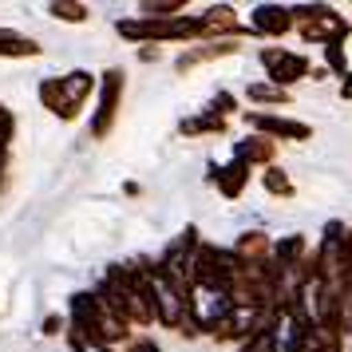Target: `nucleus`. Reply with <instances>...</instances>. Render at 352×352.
I'll list each match as a JSON object with an SVG mask.
<instances>
[{
  "instance_id": "nucleus-1",
  "label": "nucleus",
  "mask_w": 352,
  "mask_h": 352,
  "mask_svg": "<svg viewBox=\"0 0 352 352\" xmlns=\"http://www.w3.org/2000/svg\"><path fill=\"white\" fill-rule=\"evenodd\" d=\"M72 336L91 344H115L127 336V320L115 317L99 293H76L72 297Z\"/></svg>"
},
{
  "instance_id": "nucleus-2",
  "label": "nucleus",
  "mask_w": 352,
  "mask_h": 352,
  "mask_svg": "<svg viewBox=\"0 0 352 352\" xmlns=\"http://www.w3.org/2000/svg\"><path fill=\"white\" fill-rule=\"evenodd\" d=\"M234 313V297L222 285L190 281L186 285V329L190 333H218Z\"/></svg>"
},
{
  "instance_id": "nucleus-3",
  "label": "nucleus",
  "mask_w": 352,
  "mask_h": 352,
  "mask_svg": "<svg viewBox=\"0 0 352 352\" xmlns=\"http://www.w3.org/2000/svg\"><path fill=\"white\" fill-rule=\"evenodd\" d=\"M317 333L313 320H309V309L301 301L277 305L270 317V349L273 352H305L309 336Z\"/></svg>"
},
{
  "instance_id": "nucleus-4",
  "label": "nucleus",
  "mask_w": 352,
  "mask_h": 352,
  "mask_svg": "<svg viewBox=\"0 0 352 352\" xmlns=\"http://www.w3.org/2000/svg\"><path fill=\"white\" fill-rule=\"evenodd\" d=\"M146 289H151L155 320H162L166 329H186V285H178L159 265H146Z\"/></svg>"
},
{
  "instance_id": "nucleus-5",
  "label": "nucleus",
  "mask_w": 352,
  "mask_h": 352,
  "mask_svg": "<svg viewBox=\"0 0 352 352\" xmlns=\"http://www.w3.org/2000/svg\"><path fill=\"white\" fill-rule=\"evenodd\" d=\"M115 32L135 44H151V40H194L202 32V16H175V20H119Z\"/></svg>"
},
{
  "instance_id": "nucleus-6",
  "label": "nucleus",
  "mask_w": 352,
  "mask_h": 352,
  "mask_svg": "<svg viewBox=\"0 0 352 352\" xmlns=\"http://www.w3.org/2000/svg\"><path fill=\"white\" fill-rule=\"evenodd\" d=\"M261 67L270 72V83L285 91L289 83H297L301 76H309V60L297 56V52L285 48H261Z\"/></svg>"
},
{
  "instance_id": "nucleus-7",
  "label": "nucleus",
  "mask_w": 352,
  "mask_h": 352,
  "mask_svg": "<svg viewBox=\"0 0 352 352\" xmlns=\"http://www.w3.org/2000/svg\"><path fill=\"white\" fill-rule=\"evenodd\" d=\"M119 99H123V72L111 67V72H103V87H99V111L91 119V135L103 139L107 131H111L115 115H119Z\"/></svg>"
},
{
  "instance_id": "nucleus-8",
  "label": "nucleus",
  "mask_w": 352,
  "mask_h": 352,
  "mask_svg": "<svg viewBox=\"0 0 352 352\" xmlns=\"http://www.w3.org/2000/svg\"><path fill=\"white\" fill-rule=\"evenodd\" d=\"M250 119V127L261 131V135H270V139H309L313 135V127L309 123H297V119H281V115H245Z\"/></svg>"
},
{
  "instance_id": "nucleus-9",
  "label": "nucleus",
  "mask_w": 352,
  "mask_h": 352,
  "mask_svg": "<svg viewBox=\"0 0 352 352\" xmlns=\"http://www.w3.org/2000/svg\"><path fill=\"white\" fill-rule=\"evenodd\" d=\"M250 24L261 36H285L293 28V12H289L285 4H257L254 12H250Z\"/></svg>"
},
{
  "instance_id": "nucleus-10",
  "label": "nucleus",
  "mask_w": 352,
  "mask_h": 352,
  "mask_svg": "<svg viewBox=\"0 0 352 352\" xmlns=\"http://www.w3.org/2000/svg\"><path fill=\"white\" fill-rule=\"evenodd\" d=\"M206 178L218 186L222 198H238V194L245 190V182H250V166H245V162H230V166H214V162H210Z\"/></svg>"
},
{
  "instance_id": "nucleus-11",
  "label": "nucleus",
  "mask_w": 352,
  "mask_h": 352,
  "mask_svg": "<svg viewBox=\"0 0 352 352\" xmlns=\"http://www.w3.org/2000/svg\"><path fill=\"white\" fill-rule=\"evenodd\" d=\"M273 159V143L270 139H261V135H250V139H238L234 143V162H245V166H254V162H265Z\"/></svg>"
},
{
  "instance_id": "nucleus-12",
  "label": "nucleus",
  "mask_w": 352,
  "mask_h": 352,
  "mask_svg": "<svg viewBox=\"0 0 352 352\" xmlns=\"http://www.w3.org/2000/svg\"><path fill=\"white\" fill-rule=\"evenodd\" d=\"M230 52H238V44H234V40H214V44H206V48H190L175 67H178V72H190L194 64H206V60H222V56H230Z\"/></svg>"
},
{
  "instance_id": "nucleus-13",
  "label": "nucleus",
  "mask_w": 352,
  "mask_h": 352,
  "mask_svg": "<svg viewBox=\"0 0 352 352\" xmlns=\"http://www.w3.org/2000/svg\"><path fill=\"white\" fill-rule=\"evenodd\" d=\"M91 72H67V76H60V87H64V99L72 111H80V103L87 96H91Z\"/></svg>"
},
{
  "instance_id": "nucleus-14",
  "label": "nucleus",
  "mask_w": 352,
  "mask_h": 352,
  "mask_svg": "<svg viewBox=\"0 0 352 352\" xmlns=\"http://www.w3.org/2000/svg\"><path fill=\"white\" fill-rule=\"evenodd\" d=\"M265 254H270V238L265 234H241L238 245H234L238 261H265Z\"/></svg>"
},
{
  "instance_id": "nucleus-15",
  "label": "nucleus",
  "mask_w": 352,
  "mask_h": 352,
  "mask_svg": "<svg viewBox=\"0 0 352 352\" xmlns=\"http://www.w3.org/2000/svg\"><path fill=\"white\" fill-rule=\"evenodd\" d=\"M40 99H44V107H48V111H56L60 119H76V111L67 107V99H64L60 80H44V83H40Z\"/></svg>"
},
{
  "instance_id": "nucleus-16",
  "label": "nucleus",
  "mask_w": 352,
  "mask_h": 352,
  "mask_svg": "<svg viewBox=\"0 0 352 352\" xmlns=\"http://www.w3.org/2000/svg\"><path fill=\"white\" fill-rule=\"evenodd\" d=\"M182 8H186L182 0H155V4L146 0V4H139V16L143 20H175V16H182Z\"/></svg>"
},
{
  "instance_id": "nucleus-17",
  "label": "nucleus",
  "mask_w": 352,
  "mask_h": 352,
  "mask_svg": "<svg viewBox=\"0 0 352 352\" xmlns=\"http://www.w3.org/2000/svg\"><path fill=\"white\" fill-rule=\"evenodd\" d=\"M40 44H32L28 36H16V32H4L0 28V56H36Z\"/></svg>"
},
{
  "instance_id": "nucleus-18",
  "label": "nucleus",
  "mask_w": 352,
  "mask_h": 352,
  "mask_svg": "<svg viewBox=\"0 0 352 352\" xmlns=\"http://www.w3.org/2000/svg\"><path fill=\"white\" fill-rule=\"evenodd\" d=\"M182 135H206V131H226V119H218V115H210V111H202V115H194V119H182Z\"/></svg>"
},
{
  "instance_id": "nucleus-19",
  "label": "nucleus",
  "mask_w": 352,
  "mask_h": 352,
  "mask_svg": "<svg viewBox=\"0 0 352 352\" xmlns=\"http://www.w3.org/2000/svg\"><path fill=\"white\" fill-rule=\"evenodd\" d=\"M245 96L254 99V103H289V91L273 87V83H250V87H245Z\"/></svg>"
},
{
  "instance_id": "nucleus-20",
  "label": "nucleus",
  "mask_w": 352,
  "mask_h": 352,
  "mask_svg": "<svg viewBox=\"0 0 352 352\" xmlns=\"http://www.w3.org/2000/svg\"><path fill=\"white\" fill-rule=\"evenodd\" d=\"M261 182H265V190L277 194V198H289V194H293V182H289V175H285V170H277V166H265Z\"/></svg>"
},
{
  "instance_id": "nucleus-21",
  "label": "nucleus",
  "mask_w": 352,
  "mask_h": 352,
  "mask_svg": "<svg viewBox=\"0 0 352 352\" xmlns=\"http://www.w3.org/2000/svg\"><path fill=\"white\" fill-rule=\"evenodd\" d=\"M324 60L333 67L336 76H344L349 80V60H344V40H333V44H324Z\"/></svg>"
},
{
  "instance_id": "nucleus-22",
  "label": "nucleus",
  "mask_w": 352,
  "mask_h": 352,
  "mask_svg": "<svg viewBox=\"0 0 352 352\" xmlns=\"http://www.w3.org/2000/svg\"><path fill=\"white\" fill-rule=\"evenodd\" d=\"M48 12L52 16H60V20H87V8L83 4H67V0H56V4H48Z\"/></svg>"
},
{
  "instance_id": "nucleus-23",
  "label": "nucleus",
  "mask_w": 352,
  "mask_h": 352,
  "mask_svg": "<svg viewBox=\"0 0 352 352\" xmlns=\"http://www.w3.org/2000/svg\"><path fill=\"white\" fill-rule=\"evenodd\" d=\"M238 352H273V349H270V320H265V324H261L254 336H245Z\"/></svg>"
},
{
  "instance_id": "nucleus-24",
  "label": "nucleus",
  "mask_w": 352,
  "mask_h": 352,
  "mask_svg": "<svg viewBox=\"0 0 352 352\" xmlns=\"http://www.w3.org/2000/svg\"><path fill=\"white\" fill-rule=\"evenodd\" d=\"M234 107H238V99L230 96V91H218V96H214V103H210V115H218V119H222V115H230Z\"/></svg>"
},
{
  "instance_id": "nucleus-25",
  "label": "nucleus",
  "mask_w": 352,
  "mask_h": 352,
  "mask_svg": "<svg viewBox=\"0 0 352 352\" xmlns=\"http://www.w3.org/2000/svg\"><path fill=\"white\" fill-rule=\"evenodd\" d=\"M131 352H159V344H155L151 336H143V340H135V344H131Z\"/></svg>"
},
{
  "instance_id": "nucleus-26",
  "label": "nucleus",
  "mask_w": 352,
  "mask_h": 352,
  "mask_svg": "<svg viewBox=\"0 0 352 352\" xmlns=\"http://www.w3.org/2000/svg\"><path fill=\"white\" fill-rule=\"evenodd\" d=\"M60 324H64L60 317H48V320H44V333H48V336H56V333H60Z\"/></svg>"
},
{
  "instance_id": "nucleus-27",
  "label": "nucleus",
  "mask_w": 352,
  "mask_h": 352,
  "mask_svg": "<svg viewBox=\"0 0 352 352\" xmlns=\"http://www.w3.org/2000/svg\"><path fill=\"white\" fill-rule=\"evenodd\" d=\"M139 60H146V64H151V60H159V48H155V44H146V48L139 52Z\"/></svg>"
},
{
  "instance_id": "nucleus-28",
  "label": "nucleus",
  "mask_w": 352,
  "mask_h": 352,
  "mask_svg": "<svg viewBox=\"0 0 352 352\" xmlns=\"http://www.w3.org/2000/svg\"><path fill=\"white\" fill-rule=\"evenodd\" d=\"M340 96H344V99H352V76H349L344 83H340Z\"/></svg>"
},
{
  "instance_id": "nucleus-29",
  "label": "nucleus",
  "mask_w": 352,
  "mask_h": 352,
  "mask_svg": "<svg viewBox=\"0 0 352 352\" xmlns=\"http://www.w3.org/2000/svg\"><path fill=\"white\" fill-rule=\"evenodd\" d=\"M0 146H4V143H0Z\"/></svg>"
}]
</instances>
